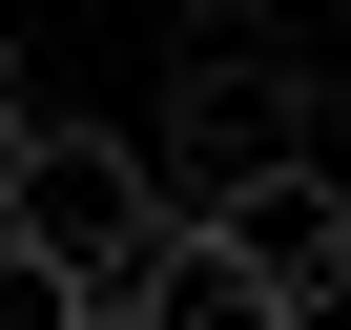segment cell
<instances>
[{"instance_id": "obj_1", "label": "cell", "mask_w": 351, "mask_h": 330, "mask_svg": "<svg viewBox=\"0 0 351 330\" xmlns=\"http://www.w3.org/2000/svg\"><path fill=\"white\" fill-rule=\"evenodd\" d=\"M310 103H330V83H310L269 21H207L186 83H165V124H124V144H145V186H165V227H207L248 165H310Z\"/></svg>"}, {"instance_id": "obj_4", "label": "cell", "mask_w": 351, "mask_h": 330, "mask_svg": "<svg viewBox=\"0 0 351 330\" xmlns=\"http://www.w3.org/2000/svg\"><path fill=\"white\" fill-rule=\"evenodd\" d=\"M104 330H289V309H269V289H248V268H228L207 227H165V248H145V268L104 289Z\"/></svg>"}, {"instance_id": "obj_6", "label": "cell", "mask_w": 351, "mask_h": 330, "mask_svg": "<svg viewBox=\"0 0 351 330\" xmlns=\"http://www.w3.org/2000/svg\"><path fill=\"white\" fill-rule=\"evenodd\" d=\"M330 165H351V42H330Z\"/></svg>"}, {"instance_id": "obj_2", "label": "cell", "mask_w": 351, "mask_h": 330, "mask_svg": "<svg viewBox=\"0 0 351 330\" xmlns=\"http://www.w3.org/2000/svg\"><path fill=\"white\" fill-rule=\"evenodd\" d=\"M0 248H42L83 309L165 248V186H145V144H104V124H42V165H21V227H0Z\"/></svg>"}, {"instance_id": "obj_5", "label": "cell", "mask_w": 351, "mask_h": 330, "mask_svg": "<svg viewBox=\"0 0 351 330\" xmlns=\"http://www.w3.org/2000/svg\"><path fill=\"white\" fill-rule=\"evenodd\" d=\"M0 330H104V309H83V289H62L42 248H0Z\"/></svg>"}, {"instance_id": "obj_3", "label": "cell", "mask_w": 351, "mask_h": 330, "mask_svg": "<svg viewBox=\"0 0 351 330\" xmlns=\"http://www.w3.org/2000/svg\"><path fill=\"white\" fill-rule=\"evenodd\" d=\"M207 248H228L269 309H330V289H351V165H330V144H310V165H248V186L207 207Z\"/></svg>"}]
</instances>
